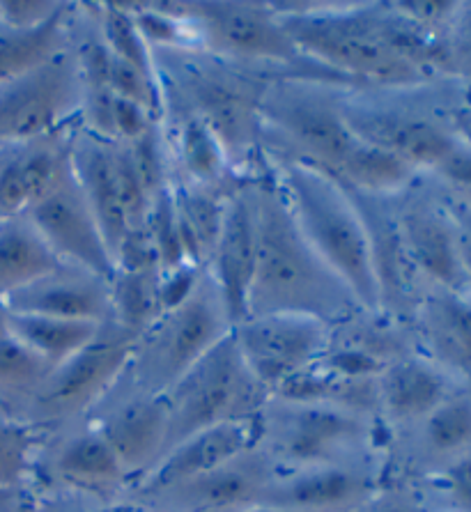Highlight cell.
I'll use <instances>...</instances> for the list:
<instances>
[{
    "instance_id": "6da1fadb",
    "label": "cell",
    "mask_w": 471,
    "mask_h": 512,
    "mask_svg": "<svg viewBox=\"0 0 471 512\" xmlns=\"http://www.w3.org/2000/svg\"><path fill=\"white\" fill-rule=\"evenodd\" d=\"M251 193L256 209V269L246 297V317L301 315L334 329L364 313L361 301L301 232L265 161L251 177Z\"/></svg>"
},
{
    "instance_id": "7a4b0ae2",
    "label": "cell",
    "mask_w": 471,
    "mask_h": 512,
    "mask_svg": "<svg viewBox=\"0 0 471 512\" xmlns=\"http://www.w3.org/2000/svg\"><path fill=\"white\" fill-rule=\"evenodd\" d=\"M152 62L161 108L196 115L221 141L235 175H256L262 168L260 102L269 79L205 49H157Z\"/></svg>"
},
{
    "instance_id": "3957f363",
    "label": "cell",
    "mask_w": 471,
    "mask_h": 512,
    "mask_svg": "<svg viewBox=\"0 0 471 512\" xmlns=\"http://www.w3.org/2000/svg\"><path fill=\"white\" fill-rule=\"evenodd\" d=\"M306 58L350 85L419 88L442 83L389 42L386 3H272Z\"/></svg>"
},
{
    "instance_id": "277c9868",
    "label": "cell",
    "mask_w": 471,
    "mask_h": 512,
    "mask_svg": "<svg viewBox=\"0 0 471 512\" xmlns=\"http://www.w3.org/2000/svg\"><path fill=\"white\" fill-rule=\"evenodd\" d=\"M262 161L279 182L292 216L320 258L350 287L361 306L380 313V285L368 228L347 186L301 161L267 154H262Z\"/></svg>"
},
{
    "instance_id": "5b68a950",
    "label": "cell",
    "mask_w": 471,
    "mask_h": 512,
    "mask_svg": "<svg viewBox=\"0 0 471 512\" xmlns=\"http://www.w3.org/2000/svg\"><path fill=\"white\" fill-rule=\"evenodd\" d=\"M465 106V88L453 81L419 88L350 85L343 95L347 129L357 141L396 154L419 173H432L460 143L453 115Z\"/></svg>"
},
{
    "instance_id": "8992f818",
    "label": "cell",
    "mask_w": 471,
    "mask_h": 512,
    "mask_svg": "<svg viewBox=\"0 0 471 512\" xmlns=\"http://www.w3.org/2000/svg\"><path fill=\"white\" fill-rule=\"evenodd\" d=\"M347 83L318 76H279L260 102L262 154L301 161L336 175L357 138L347 129Z\"/></svg>"
},
{
    "instance_id": "52a82bcc",
    "label": "cell",
    "mask_w": 471,
    "mask_h": 512,
    "mask_svg": "<svg viewBox=\"0 0 471 512\" xmlns=\"http://www.w3.org/2000/svg\"><path fill=\"white\" fill-rule=\"evenodd\" d=\"M187 17L196 30L200 49L269 81L279 76H318V79L341 81L306 58L272 3L187 0Z\"/></svg>"
},
{
    "instance_id": "ba28073f",
    "label": "cell",
    "mask_w": 471,
    "mask_h": 512,
    "mask_svg": "<svg viewBox=\"0 0 471 512\" xmlns=\"http://www.w3.org/2000/svg\"><path fill=\"white\" fill-rule=\"evenodd\" d=\"M233 327L223 292L205 269L187 297L136 338L125 379L136 389L164 395Z\"/></svg>"
},
{
    "instance_id": "9c48e42d",
    "label": "cell",
    "mask_w": 471,
    "mask_h": 512,
    "mask_svg": "<svg viewBox=\"0 0 471 512\" xmlns=\"http://www.w3.org/2000/svg\"><path fill=\"white\" fill-rule=\"evenodd\" d=\"M375 421L324 402L269 398L260 411L258 448L276 473L324 467V464L370 462Z\"/></svg>"
},
{
    "instance_id": "30bf717a",
    "label": "cell",
    "mask_w": 471,
    "mask_h": 512,
    "mask_svg": "<svg viewBox=\"0 0 471 512\" xmlns=\"http://www.w3.org/2000/svg\"><path fill=\"white\" fill-rule=\"evenodd\" d=\"M164 398L168 405V453L196 432L258 418L269 393L244 363L230 331L164 393Z\"/></svg>"
},
{
    "instance_id": "8fae6325",
    "label": "cell",
    "mask_w": 471,
    "mask_h": 512,
    "mask_svg": "<svg viewBox=\"0 0 471 512\" xmlns=\"http://www.w3.org/2000/svg\"><path fill=\"white\" fill-rule=\"evenodd\" d=\"M134 343L136 338L118 324H102L92 343L51 370L28 423L51 434L86 421L127 372Z\"/></svg>"
},
{
    "instance_id": "7c38bea8",
    "label": "cell",
    "mask_w": 471,
    "mask_h": 512,
    "mask_svg": "<svg viewBox=\"0 0 471 512\" xmlns=\"http://www.w3.org/2000/svg\"><path fill=\"white\" fill-rule=\"evenodd\" d=\"M74 37V35H72ZM83 79L74 46L0 85V150L81 124Z\"/></svg>"
},
{
    "instance_id": "4fadbf2b",
    "label": "cell",
    "mask_w": 471,
    "mask_h": 512,
    "mask_svg": "<svg viewBox=\"0 0 471 512\" xmlns=\"http://www.w3.org/2000/svg\"><path fill=\"white\" fill-rule=\"evenodd\" d=\"M393 212L405 251L423 281L432 287L469 294L458 230L435 180L423 175L393 198Z\"/></svg>"
},
{
    "instance_id": "5bb4252c",
    "label": "cell",
    "mask_w": 471,
    "mask_h": 512,
    "mask_svg": "<svg viewBox=\"0 0 471 512\" xmlns=\"http://www.w3.org/2000/svg\"><path fill=\"white\" fill-rule=\"evenodd\" d=\"M235 345L269 398L322 361L331 345V327L301 315L246 317L233 327Z\"/></svg>"
},
{
    "instance_id": "9a60e30c",
    "label": "cell",
    "mask_w": 471,
    "mask_h": 512,
    "mask_svg": "<svg viewBox=\"0 0 471 512\" xmlns=\"http://www.w3.org/2000/svg\"><path fill=\"white\" fill-rule=\"evenodd\" d=\"M86 421L113 448L131 490L157 467L168 448V405L159 393L131 386L125 375Z\"/></svg>"
},
{
    "instance_id": "2e32d148",
    "label": "cell",
    "mask_w": 471,
    "mask_h": 512,
    "mask_svg": "<svg viewBox=\"0 0 471 512\" xmlns=\"http://www.w3.org/2000/svg\"><path fill=\"white\" fill-rule=\"evenodd\" d=\"M274 478V464L253 448L205 476L138 501V506L150 512H244L262 503Z\"/></svg>"
},
{
    "instance_id": "e0dca14e",
    "label": "cell",
    "mask_w": 471,
    "mask_h": 512,
    "mask_svg": "<svg viewBox=\"0 0 471 512\" xmlns=\"http://www.w3.org/2000/svg\"><path fill=\"white\" fill-rule=\"evenodd\" d=\"M23 216H28L60 262L113 278L115 265L111 251L76 184L74 170H69L65 180Z\"/></svg>"
},
{
    "instance_id": "ac0fdd59",
    "label": "cell",
    "mask_w": 471,
    "mask_h": 512,
    "mask_svg": "<svg viewBox=\"0 0 471 512\" xmlns=\"http://www.w3.org/2000/svg\"><path fill=\"white\" fill-rule=\"evenodd\" d=\"M373 462L324 464L276 473L262 503L288 512H352L384 480Z\"/></svg>"
},
{
    "instance_id": "d6986e66",
    "label": "cell",
    "mask_w": 471,
    "mask_h": 512,
    "mask_svg": "<svg viewBox=\"0 0 471 512\" xmlns=\"http://www.w3.org/2000/svg\"><path fill=\"white\" fill-rule=\"evenodd\" d=\"M260 444V416L249 421H230L214 425L193 437L173 446L157 467H154L131 494L136 501H145L150 496L184 483V480L205 476L214 469L223 467L235 457L258 448Z\"/></svg>"
},
{
    "instance_id": "ffe728a7",
    "label": "cell",
    "mask_w": 471,
    "mask_h": 512,
    "mask_svg": "<svg viewBox=\"0 0 471 512\" xmlns=\"http://www.w3.org/2000/svg\"><path fill=\"white\" fill-rule=\"evenodd\" d=\"M58 432L60 441L53 446L49 471L63 490L102 501L104 508L115 506L120 494L131 492V480L118 455L88 421Z\"/></svg>"
},
{
    "instance_id": "44dd1931",
    "label": "cell",
    "mask_w": 471,
    "mask_h": 512,
    "mask_svg": "<svg viewBox=\"0 0 471 512\" xmlns=\"http://www.w3.org/2000/svg\"><path fill=\"white\" fill-rule=\"evenodd\" d=\"M416 352L471 386V304L467 294L430 287L409 317Z\"/></svg>"
},
{
    "instance_id": "7402d4cb",
    "label": "cell",
    "mask_w": 471,
    "mask_h": 512,
    "mask_svg": "<svg viewBox=\"0 0 471 512\" xmlns=\"http://www.w3.org/2000/svg\"><path fill=\"white\" fill-rule=\"evenodd\" d=\"M256 269V209H253L251 177L233 189L226 205L219 239H216L207 271L226 299L233 324L246 317V297Z\"/></svg>"
},
{
    "instance_id": "603a6c76",
    "label": "cell",
    "mask_w": 471,
    "mask_h": 512,
    "mask_svg": "<svg viewBox=\"0 0 471 512\" xmlns=\"http://www.w3.org/2000/svg\"><path fill=\"white\" fill-rule=\"evenodd\" d=\"M76 127L14 147L0 168V219L28 214L65 180L72 170Z\"/></svg>"
},
{
    "instance_id": "cb8c5ba5",
    "label": "cell",
    "mask_w": 471,
    "mask_h": 512,
    "mask_svg": "<svg viewBox=\"0 0 471 512\" xmlns=\"http://www.w3.org/2000/svg\"><path fill=\"white\" fill-rule=\"evenodd\" d=\"M5 304L12 313L106 324L113 315L111 278L63 262L40 281L10 294Z\"/></svg>"
},
{
    "instance_id": "d4e9b609",
    "label": "cell",
    "mask_w": 471,
    "mask_h": 512,
    "mask_svg": "<svg viewBox=\"0 0 471 512\" xmlns=\"http://www.w3.org/2000/svg\"><path fill=\"white\" fill-rule=\"evenodd\" d=\"M458 379L419 352L391 361L377 377L380 418L393 430H407L421 423L430 411L460 389Z\"/></svg>"
},
{
    "instance_id": "484cf974",
    "label": "cell",
    "mask_w": 471,
    "mask_h": 512,
    "mask_svg": "<svg viewBox=\"0 0 471 512\" xmlns=\"http://www.w3.org/2000/svg\"><path fill=\"white\" fill-rule=\"evenodd\" d=\"M72 170L115 265V255L127 237V216L115 173L113 141H106L79 124L72 136Z\"/></svg>"
},
{
    "instance_id": "4316f807",
    "label": "cell",
    "mask_w": 471,
    "mask_h": 512,
    "mask_svg": "<svg viewBox=\"0 0 471 512\" xmlns=\"http://www.w3.org/2000/svg\"><path fill=\"white\" fill-rule=\"evenodd\" d=\"M159 122L171 166V184L230 186L244 180L235 175L214 131L196 115L166 106Z\"/></svg>"
},
{
    "instance_id": "83f0119b",
    "label": "cell",
    "mask_w": 471,
    "mask_h": 512,
    "mask_svg": "<svg viewBox=\"0 0 471 512\" xmlns=\"http://www.w3.org/2000/svg\"><path fill=\"white\" fill-rule=\"evenodd\" d=\"M239 184V182H237ZM237 184L230 186H198V184H171L173 205L180 223L184 251L191 265L207 269L214 244L219 239L223 216L230 193Z\"/></svg>"
},
{
    "instance_id": "f1b7e54d",
    "label": "cell",
    "mask_w": 471,
    "mask_h": 512,
    "mask_svg": "<svg viewBox=\"0 0 471 512\" xmlns=\"http://www.w3.org/2000/svg\"><path fill=\"white\" fill-rule=\"evenodd\" d=\"M60 265L63 262L28 216L0 219V297L7 299Z\"/></svg>"
},
{
    "instance_id": "f546056e",
    "label": "cell",
    "mask_w": 471,
    "mask_h": 512,
    "mask_svg": "<svg viewBox=\"0 0 471 512\" xmlns=\"http://www.w3.org/2000/svg\"><path fill=\"white\" fill-rule=\"evenodd\" d=\"M416 448L432 464L428 478L471 451V386H460L442 405L412 425Z\"/></svg>"
},
{
    "instance_id": "4dcf8cb0",
    "label": "cell",
    "mask_w": 471,
    "mask_h": 512,
    "mask_svg": "<svg viewBox=\"0 0 471 512\" xmlns=\"http://www.w3.org/2000/svg\"><path fill=\"white\" fill-rule=\"evenodd\" d=\"M74 14L76 3L67 0L65 10L44 26L0 35V85L33 72L58 53L67 51L72 46Z\"/></svg>"
},
{
    "instance_id": "1f68e13d",
    "label": "cell",
    "mask_w": 471,
    "mask_h": 512,
    "mask_svg": "<svg viewBox=\"0 0 471 512\" xmlns=\"http://www.w3.org/2000/svg\"><path fill=\"white\" fill-rule=\"evenodd\" d=\"M334 177L361 196L396 198L419 182L423 173L396 154L357 141Z\"/></svg>"
},
{
    "instance_id": "d6a6232c",
    "label": "cell",
    "mask_w": 471,
    "mask_h": 512,
    "mask_svg": "<svg viewBox=\"0 0 471 512\" xmlns=\"http://www.w3.org/2000/svg\"><path fill=\"white\" fill-rule=\"evenodd\" d=\"M51 370L49 363L21 345L17 338H0V418L28 423Z\"/></svg>"
},
{
    "instance_id": "836d02e7",
    "label": "cell",
    "mask_w": 471,
    "mask_h": 512,
    "mask_svg": "<svg viewBox=\"0 0 471 512\" xmlns=\"http://www.w3.org/2000/svg\"><path fill=\"white\" fill-rule=\"evenodd\" d=\"M102 324L81 320H60V317L26 315L10 310V336L35 352L51 368L63 366L76 352L92 343Z\"/></svg>"
},
{
    "instance_id": "e575fe53",
    "label": "cell",
    "mask_w": 471,
    "mask_h": 512,
    "mask_svg": "<svg viewBox=\"0 0 471 512\" xmlns=\"http://www.w3.org/2000/svg\"><path fill=\"white\" fill-rule=\"evenodd\" d=\"M111 322L129 336L138 338L164 313L161 299V271L136 269L115 271L111 278Z\"/></svg>"
},
{
    "instance_id": "d590c367",
    "label": "cell",
    "mask_w": 471,
    "mask_h": 512,
    "mask_svg": "<svg viewBox=\"0 0 471 512\" xmlns=\"http://www.w3.org/2000/svg\"><path fill=\"white\" fill-rule=\"evenodd\" d=\"M44 434L33 425L0 418V492H19L37 473Z\"/></svg>"
},
{
    "instance_id": "8d00e7d4",
    "label": "cell",
    "mask_w": 471,
    "mask_h": 512,
    "mask_svg": "<svg viewBox=\"0 0 471 512\" xmlns=\"http://www.w3.org/2000/svg\"><path fill=\"white\" fill-rule=\"evenodd\" d=\"M99 28H102L104 42L111 51V56L120 62H127L138 72L157 79L152 62V51L145 44L141 30L136 28L134 19L127 12V7L118 0H108V3H95Z\"/></svg>"
},
{
    "instance_id": "74e56055",
    "label": "cell",
    "mask_w": 471,
    "mask_h": 512,
    "mask_svg": "<svg viewBox=\"0 0 471 512\" xmlns=\"http://www.w3.org/2000/svg\"><path fill=\"white\" fill-rule=\"evenodd\" d=\"M145 230H148L154 253H157L161 274H168V271H173L182 265H191L187 258V251H184L171 186L154 198V203L150 207V216H148V228Z\"/></svg>"
},
{
    "instance_id": "f35d334b",
    "label": "cell",
    "mask_w": 471,
    "mask_h": 512,
    "mask_svg": "<svg viewBox=\"0 0 471 512\" xmlns=\"http://www.w3.org/2000/svg\"><path fill=\"white\" fill-rule=\"evenodd\" d=\"M446 62L449 79L471 92V0L460 3L449 33H446Z\"/></svg>"
},
{
    "instance_id": "ab89813d",
    "label": "cell",
    "mask_w": 471,
    "mask_h": 512,
    "mask_svg": "<svg viewBox=\"0 0 471 512\" xmlns=\"http://www.w3.org/2000/svg\"><path fill=\"white\" fill-rule=\"evenodd\" d=\"M391 5L400 17L439 37H446L460 10L458 0H398Z\"/></svg>"
},
{
    "instance_id": "60d3db41",
    "label": "cell",
    "mask_w": 471,
    "mask_h": 512,
    "mask_svg": "<svg viewBox=\"0 0 471 512\" xmlns=\"http://www.w3.org/2000/svg\"><path fill=\"white\" fill-rule=\"evenodd\" d=\"M67 0H0V23L5 33L44 26L65 10Z\"/></svg>"
},
{
    "instance_id": "b9f144b4",
    "label": "cell",
    "mask_w": 471,
    "mask_h": 512,
    "mask_svg": "<svg viewBox=\"0 0 471 512\" xmlns=\"http://www.w3.org/2000/svg\"><path fill=\"white\" fill-rule=\"evenodd\" d=\"M430 480L449 501V512H471V451L432 473Z\"/></svg>"
},
{
    "instance_id": "7bdbcfd3",
    "label": "cell",
    "mask_w": 471,
    "mask_h": 512,
    "mask_svg": "<svg viewBox=\"0 0 471 512\" xmlns=\"http://www.w3.org/2000/svg\"><path fill=\"white\" fill-rule=\"evenodd\" d=\"M352 512H430L419 490L409 485L382 483Z\"/></svg>"
},
{
    "instance_id": "ee69618b",
    "label": "cell",
    "mask_w": 471,
    "mask_h": 512,
    "mask_svg": "<svg viewBox=\"0 0 471 512\" xmlns=\"http://www.w3.org/2000/svg\"><path fill=\"white\" fill-rule=\"evenodd\" d=\"M430 180L442 184L462 196H471V143L460 141L439 164L428 173Z\"/></svg>"
},
{
    "instance_id": "f6af8a7d",
    "label": "cell",
    "mask_w": 471,
    "mask_h": 512,
    "mask_svg": "<svg viewBox=\"0 0 471 512\" xmlns=\"http://www.w3.org/2000/svg\"><path fill=\"white\" fill-rule=\"evenodd\" d=\"M157 122L159 120L145 111V108L115 97V102H113L115 141H120V143L136 141L138 136H143L145 131L152 129Z\"/></svg>"
},
{
    "instance_id": "bcb514c9",
    "label": "cell",
    "mask_w": 471,
    "mask_h": 512,
    "mask_svg": "<svg viewBox=\"0 0 471 512\" xmlns=\"http://www.w3.org/2000/svg\"><path fill=\"white\" fill-rule=\"evenodd\" d=\"M437 186L444 193V200H446V205H449L451 216L455 221V230H458L462 265H465L467 285L471 292V196H462V193L444 189L442 184H437Z\"/></svg>"
},
{
    "instance_id": "7dc6e473",
    "label": "cell",
    "mask_w": 471,
    "mask_h": 512,
    "mask_svg": "<svg viewBox=\"0 0 471 512\" xmlns=\"http://www.w3.org/2000/svg\"><path fill=\"white\" fill-rule=\"evenodd\" d=\"M453 127L460 141L471 143V113H467L462 106L453 115Z\"/></svg>"
},
{
    "instance_id": "c3c4849f",
    "label": "cell",
    "mask_w": 471,
    "mask_h": 512,
    "mask_svg": "<svg viewBox=\"0 0 471 512\" xmlns=\"http://www.w3.org/2000/svg\"><path fill=\"white\" fill-rule=\"evenodd\" d=\"M10 336V308H7L5 299L0 297V338Z\"/></svg>"
},
{
    "instance_id": "681fc988",
    "label": "cell",
    "mask_w": 471,
    "mask_h": 512,
    "mask_svg": "<svg viewBox=\"0 0 471 512\" xmlns=\"http://www.w3.org/2000/svg\"><path fill=\"white\" fill-rule=\"evenodd\" d=\"M10 512H35V501H19Z\"/></svg>"
},
{
    "instance_id": "f907efd6",
    "label": "cell",
    "mask_w": 471,
    "mask_h": 512,
    "mask_svg": "<svg viewBox=\"0 0 471 512\" xmlns=\"http://www.w3.org/2000/svg\"><path fill=\"white\" fill-rule=\"evenodd\" d=\"M244 512H288V510H281V508H272V506H265V503H258V506H253Z\"/></svg>"
},
{
    "instance_id": "816d5d0a",
    "label": "cell",
    "mask_w": 471,
    "mask_h": 512,
    "mask_svg": "<svg viewBox=\"0 0 471 512\" xmlns=\"http://www.w3.org/2000/svg\"><path fill=\"white\" fill-rule=\"evenodd\" d=\"M35 512H60V508L53 503H35Z\"/></svg>"
},
{
    "instance_id": "f5cc1de1",
    "label": "cell",
    "mask_w": 471,
    "mask_h": 512,
    "mask_svg": "<svg viewBox=\"0 0 471 512\" xmlns=\"http://www.w3.org/2000/svg\"><path fill=\"white\" fill-rule=\"evenodd\" d=\"M12 150H14V147H12ZM12 150H0V168L5 166V161H7V157H10Z\"/></svg>"
},
{
    "instance_id": "db71d44e",
    "label": "cell",
    "mask_w": 471,
    "mask_h": 512,
    "mask_svg": "<svg viewBox=\"0 0 471 512\" xmlns=\"http://www.w3.org/2000/svg\"><path fill=\"white\" fill-rule=\"evenodd\" d=\"M462 108H465L467 113H471V92H465V106Z\"/></svg>"
},
{
    "instance_id": "11a10c76",
    "label": "cell",
    "mask_w": 471,
    "mask_h": 512,
    "mask_svg": "<svg viewBox=\"0 0 471 512\" xmlns=\"http://www.w3.org/2000/svg\"><path fill=\"white\" fill-rule=\"evenodd\" d=\"M5 33V30H3V23H0V35H3Z\"/></svg>"
},
{
    "instance_id": "9f6ffc18",
    "label": "cell",
    "mask_w": 471,
    "mask_h": 512,
    "mask_svg": "<svg viewBox=\"0 0 471 512\" xmlns=\"http://www.w3.org/2000/svg\"><path fill=\"white\" fill-rule=\"evenodd\" d=\"M467 297H469V304H471V292H469V294H467Z\"/></svg>"
},
{
    "instance_id": "6f0895ef",
    "label": "cell",
    "mask_w": 471,
    "mask_h": 512,
    "mask_svg": "<svg viewBox=\"0 0 471 512\" xmlns=\"http://www.w3.org/2000/svg\"><path fill=\"white\" fill-rule=\"evenodd\" d=\"M442 512H449V510H442Z\"/></svg>"
}]
</instances>
